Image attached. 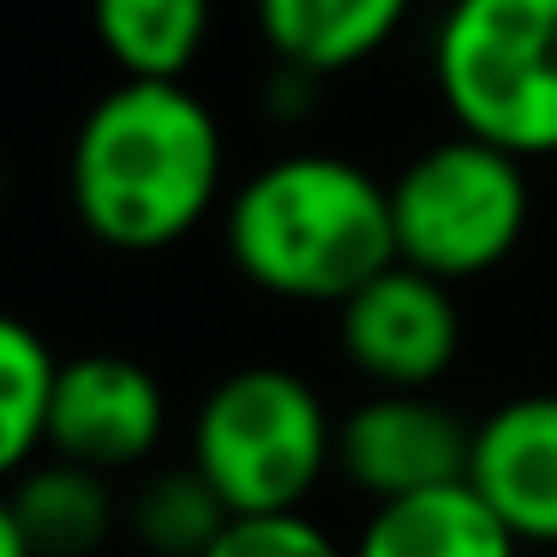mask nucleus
Segmentation results:
<instances>
[{
	"label": "nucleus",
	"mask_w": 557,
	"mask_h": 557,
	"mask_svg": "<svg viewBox=\"0 0 557 557\" xmlns=\"http://www.w3.org/2000/svg\"><path fill=\"white\" fill-rule=\"evenodd\" d=\"M0 198H7V162H0Z\"/></svg>",
	"instance_id": "nucleus-18"
},
{
	"label": "nucleus",
	"mask_w": 557,
	"mask_h": 557,
	"mask_svg": "<svg viewBox=\"0 0 557 557\" xmlns=\"http://www.w3.org/2000/svg\"><path fill=\"white\" fill-rule=\"evenodd\" d=\"M528 216H533L528 162L473 133L432 138L389 181L396 258L432 270L444 282L497 270L521 246Z\"/></svg>",
	"instance_id": "nucleus-5"
},
{
	"label": "nucleus",
	"mask_w": 557,
	"mask_h": 557,
	"mask_svg": "<svg viewBox=\"0 0 557 557\" xmlns=\"http://www.w3.org/2000/svg\"><path fill=\"white\" fill-rule=\"evenodd\" d=\"M222 121L186 78H121L85 109L66 150V198L97 246L150 258L222 205Z\"/></svg>",
	"instance_id": "nucleus-1"
},
{
	"label": "nucleus",
	"mask_w": 557,
	"mask_h": 557,
	"mask_svg": "<svg viewBox=\"0 0 557 557\" xmlns=\"http://www.w3.org/2000/svg\"><path fill=\"white\" fill-rule=\"evenodd\" d=\"M61 360L25 318L0 312V485H13L49 449V401Z\"/></svg>",
	"instance_id": "nucleus-14"
},
{
	"label": "nucleus",
	"mask_w": 557,
	"mask_h": 557,
	"mask_svg": "<svg viewBox=\"0 0 557 557\" xmlns=\"http://www.w3.org/2000/svg\"><path fill=\"white\" fill-rule=\"evenodd\" d=\"M473 425L432 389H372L336 420V468L372 504L468 480Z\"/></svg>",
	"instance_id": "nucleus-7"
},
{
	"label": "nucleus",
	"mask_w": 557,
	"mask_h": 557,
	"mask_svg": "<svg viewBox=\"0 0 557 557\" xmlns=\"http://www.w3.org/2000/svg\"><path fill=\"white\" fill-rule=\"evenodd\" d=\"M468 480L521 545L557 552V389L509 396L473 425Z\"/></svg>",
	"instance_id": "nucleus-9"
},
{
	"label": "nucleus",
	"mask_w": 557,
	"mask_h": 557,
	"mask_svg": "<svg viewBox=\"0 0 557 557\" xmlns=\"http://www.w3.org/2000/svg\"><path fill=\"white\" fill-rule=\"evenodd\" d=\"M413 0H252L270 61L306 78H336L396 42Z\"/></svg>",
	"instance_id": "nucleus-10"
},
{
	"label": "nucleus",
	"mask_w": 557,
	"mask_h": 557,
	"mask_svg": "<svg viewBox=\"0 0 557 557\" xmlns=\"http://www.w3.org/2000/svg\"><path fill=\"white\" fill-rule=\"evenodd\" d=\"M205 557H354V552H342L306 509H282V516H234L210 540Z\"/></svg>",
	"instance_id": "nucleus-16"
},
{
	"label": "nucleus",
	"mask_w": 557,
	"mask_h": 557,
	"mask_svg": "<svg viewBox=\"0 0 557 557\" xmlns=\"http://www.w3.org/2000/svg\"><path fill=\"white\" fill-rule=\"evenodd\" d=\"M210 0H90V37L121 78H186L210 42Z\"/></svg>",
	"instance_id": "nucleus-13"
},
{
	"label": "nucleus",
	"mask_w": 557,
	"mask_h": 557,
	"mask_svg": "<svg viewBox=\"0 0 557 557\" xmlns=\"http://www.w3.org/2000/svg\"><path fill=\"white\" fill-rule=\"evenodd\" d=\"M222 246L270 300L342 306L360 282L396 264L389 181L330 150H288L228 193Z\"/></svg>",
	"instance_id": "nucleus-2"
},
{
	"label": "nucleus",
	"mask_w": 557,
	"mask_h": 557,
	"mask_svg": "<svg viewBox=\"0 0 557 557\" xmlns=\"http://www.w3.org/2000/svg\"><path fill=\"white\" fill-rule=\"evenodd\" d=\"M432 85L456 133L521 162L557 157V0H449Z\"/></svg>",
	"instance_id": "nucleus-4"
},
{
	"label": "nucleus",
	"mask_w": 557,
	"mask_h": 557,
	"mask_svg": "<svg viewBox=\"0 0 557 557\" xmlns=\"http://www.w3.org/2000/svg\"><path fill=\"white\" fill-rule=\"evenodd\" d=\"M0 557H37L25 540V528H18V509H13V497H7V485H0Z\"/></svg>",
	"instance_id": "nucleus-17"
},
{
	"label": "nucleus",
	"mask_w": 557,
	"mask_h": 557,
	"mask_svg": "<svg viewBox=\"0 0 557 557\" xmlns=\"http://www.w3.org/2000/svg\"><path fill=\"white\" fill-rule=\"evenodd\" d=\"M162 425H169V396L157 372L126 354H78L61 360L49 401V449L73 456L85 468L121 473L157 456Z\"/></svg>",
	"instance_id": "nucleus-8"
},
{
	"label": "nucleus",
	"mask_w": 557,
	"mask_h": 557,
	"mask_svg": "<svg viewBox=\"0 0 557 557\" xmlns=\"http://www.w3.org/2000/svg\"><path fill=\"white\" fill-rule=\"evenodd\" d=\"M228 521H234L228 504L210 492V480L193 461L150 473L133 492V504H126V533L157 557H205L210 540H216Z\"/></svg>",
	"instance_id": "nucleus-15"
},
{
	"label": "nucleus",
	"mask_w": 557,
	"mask_h": 557,
	"mask_svg": "<svg viewBox=\"0 0 557 557\" xmlns=\"http://www.w3.org/2000/svg\"><path fill=\"white\" fill-rule=\"evenodd\" d=\"M186 461L210 480L228 516L306 509L336 468V420L324 396L288 366H240L198 401Z\"/></svg>",
	"instance_id": "nucleus-3"
},
{
	"label": "nucleus",
	"mask_w": 557,
	"mask_h": 557,
	"mask_svg": "<svg viewBox=\"0 0 557 557\" xmlns=\"http://www.w3.org/2000/svg\"><path fill=\"white\" fill-rule=\"evenodd\" d=\"M336 342L372 389H432L461 354L456 282L396 258L336 306Z\"/></svg>",
	"instance_id": "nucleus-6"
},
{
	"label": "nucleus",
	"mask_w": 557,
	"mask_h": 557,
	"mask_svg": "<svg viewBox=\"0 0 557 557\" xmlns=\"http://www.w3.org/2000/svg\"><path fill=\"white\" fill-rule=\"evenodd\" d=\"M109 480L114 473L42 449V456L7 485L30 552L37 557H90L97 552V545L114 533V521H121V504H114Z\"/></svg>",
	"instance_id": "nucleus-12"
},
{
	"label": "nucleus",
	"mask_w": 557,
	"mask_h": 557,
	"mask_svg": "<svg viewBox=\"0 0 557 557\" xmlns=\"http://www.w3.org/2000/svg\"><path fill=\"white\" fill-rule=\"evenodd\" d=\"M354 557H521V540L473 492V480H449L372 504Z\"/></svg>",
	"instance_id": "nucleus-11"
}]
</instances>
